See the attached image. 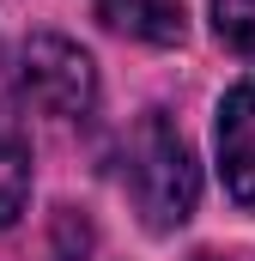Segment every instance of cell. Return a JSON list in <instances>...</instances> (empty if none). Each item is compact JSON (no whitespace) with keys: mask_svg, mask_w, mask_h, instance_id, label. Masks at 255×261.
I'll return each mask as SVG.
<instances>
[{"mask_svg":"<svg viewBox=\"0 0 255 261\" xmlns=\"http://www.w3.org/2000/svg\"><path fill=\"white\" fill-rule=\"evenodd\" d=\"M122 182L134 213L146 219V231H176L200 200V170H194L189 140L176 134V122L164 110H146L122 152Z\"/></svg>","mask_w":255,"mask_h":261,"instance_id":"1","label":"cell"},{"mask_svg":"<svg viewBox=\"0 0 255 261\" xmlns=\"http://www.w3.org/2000/svg\"><path fill=\"white\" fill-rule=\"evenodd\" d=\"M12 91L49 122H79L97 103V67L67 37H31L12 67Z\"/></svg>","mask_w":255,"mask_h":261,"instance_id":"2","label":"cell"},{"mask_svg":"<svg viewBox=\"0 0 255 261\" xmlns=\"http://www.w3.org/2000/svg\"><path fill=\"white\" fill-rule=\"evenodd\" d=\"M219 170L237 206H255V79L231 85L219 103Z\"/></svg>","mask_w":255,"mask_h":261,"instance_id":"3","label":"cell"},{"mask_svg":"<svg viewBox=\"0 0 255 261\" xmlns=\"http://www.w3.org/2000/svg\"><path fill=\"white\" fill-rule=\"evenodd\" d=\"M31 200V140L18 122V97H12V73L0 61V225H12Z\"/></svg>","mask_w":255,"mask_h":261,"instance_id":"4","label":"cell"},{"mask_svg":"<svg viewBox=\"0 0 255 261\" xmlns=\"http://www.w3.org/2000/svg\"><path fill=\"white\" fill-rule=\"evenodd\" d=\"M97 18L140 43H183V0H97Z\"/></svg>","mask_w":255,"mask_h":261,"instance_id":"5","label":"cell"},{"mask_svg":"<svg viewBox=\"0 0 255 261\" xmlns=\"http://www.w3.org/2000/svg\"><path fill=\"white\" fill-rule=\"evenodd\" d=\"M213 31L237 55H255V0H213Z\"/></svg>","mask_w":255,"mask_h":261,"instance_id":"6","label":"cell"},{"mask_svg":"<svg viewBox=\"0 0 255 261\" xmlns=\"http://www.w3.org/2000/svg\"><path fill=\"white\" fill-rule=\"evenodd\" d=\"M194 261H213V255H194Z\"/></svg>","mask_w":255,"mask_h":261,"instance_id":"7","label":"cell"}]
</instances>
